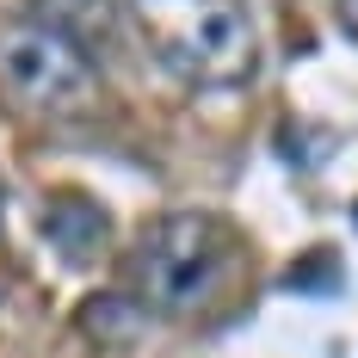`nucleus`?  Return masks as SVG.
Here are the masks:
<instances>
[{
    "label": "nucleus",
    "instance_id": "1",
    "mask_svg": "<svg viewBox=\"0 0 358 358\" xmlns=\"http://www.w3.org/2000/svg\"><path fill=\"white\" fill-rule=\"evenodd\" d=\"M248 272L241 235L210 210H167L155 216L136 248L124 253V296L130 309L161 322H210L235 303Z\"/></svg>",
    "mask_w": 358,
    "mask_h": 358
},
{
    "label": "nucleus",
    "instance_id": "2",
    "mask_svg": "<svg viewBox=\"0 0 358 358\" xmlns=\"http://www.w3.org/2000/svg\"><path fill=\"white\" fill-rule=\"evenodd\" d=\"M124 19L192 93H235L259 74V25L241 0H124Z\"/></svg>",
    "mask_w": 358,
    "mask_h": 358
},
{
    "label": "nucleus",
    "instance_id": "3",
    "mask_svg": "<svg viewBox=\"0 0 358 358\" xmlns=\"http://www.w3.org/2000/svg\"><path fill=\"white\" fill-rule=\"evenodd\" d=\"M0 80L31 111H80L99 87V62L80 37L31 13L0 31Z\"/></svg>",
    "mask_w": 358,
    "mask_h": 358
},
{
    "label": "nucleus",
    "instance_id": "4",
    "mask_svg": "<svg viewBox=\"0 0 358 358\" xmlns=\"http://www.w3.org/2000/svg\"><path fill=\"white\" fill-rule=\"evenodd\" d=\"M43 241L62 253L69 266H93L111 248V216L106 204H93L87 192H56L43 204Z\"/></svg>",
    "mask_w": 358,
    "mask_h": 358
},
{
    "label": "nucleus",
    "instance_id": "5",
    "mask_svg": "<svg viewBox=\"0 0 358 358\" xmlns=\"http://www.w3.org/2000/svg\"><path fill=\"white\" fill-rule=\"evenodd\" d=\"M334 19H340V31L358 43V0H334Z\"/></svg>",
    "mask_w": 358,
    "mask_h": 358
},
{
    "label": "nucleus",
    "instance_id": "6",
    "mask_svg": "<svg viewBox=\"0 0 358 358\" xmlns=\"http://www.w3.org/2000/svg\"><path fill=\"white\" fill-rule=\"evenodd\" d=\"M0 216H6V192H0Z\"/></svg>",
    "mask_w": 358,
    "mask_h": 358
}]
</instances>
